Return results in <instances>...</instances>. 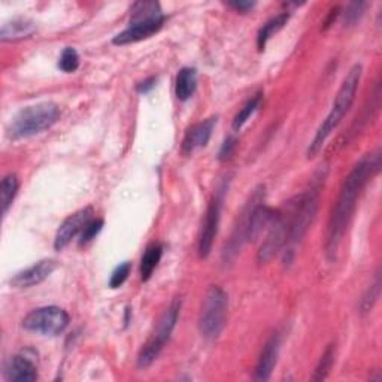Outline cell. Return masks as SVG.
Listing matches in <instances>:
<instances>
[{"label": "cell", "mask_w": 382, "mask_h": 382, "mask_svg": "<svg viewBox=\"0 0 382 382\" xmlns=\"http://www.w3.org/2000/svg\"><path fill=\"white\" fill-rule=\"evenodd\" d=\"M197 88V70L195 67H182L178 75H176L175 94L176 99L181 102H187L193 97Z\"/></svg>", "instance_id": "cell-16"}, {"label": "cell", "mask_w": 382, "mask_h": 382, "mask_svg": "<svg viewBox=\"0 0 382 382\" xmlns=\"http://www.w3.org/2000/svg\"><path fill=\"white\" fill-rule=\"evenodd\" d=\"M223 195L217 193L212 200L208 204V209L204 212L203 222H202V229L199 234V256L200 258L209 257L212 246L217 238L218 227H219V219H222V208H223Z\"/></svg>", "instance_id": "cell-9"}, {"label": "cell", "mask_w": 382, "mask_h": 382, "mask_svg": "<svg viewBox=\"0 0 382 382\" xmlns=\"http://www.w3.org/2000/svg\"><path fill=\"white\" fill-rule=\"evenodd\" d=\"M379 291H381V276H379V272L375 275V281L373 284L367 288L366 295L363 296L361 299V303H360V310L361 312H369L373 305L376 303L378 298H379Z\"/></svg>", "instance_id": "cell-23"}, {"label": "cell", "mask_w": 382, "mask_h": 382, "mask_svg": "<svg viewBox=\"0 0 382 382\" xmlns=\"http://www.w3.org/2000/svg\"><path fill=\"white\" fill-rule=\"evenodd\" d=\"M60 108L51 102L21 109L8 126V136L13 141L27 139L51 129L60 120Z\"/></svg>", "instance_id": "cell-4"}, {"label": "cell", "mask_w": 382, "mask_h": 382, "mask_svg": "<svg viewBox=\"0 0 382 382\" xmlns=\"http://www.w3.org/2000/svg\"><path fill=\"white\" fill-rule=\"evenodd\" d=\"M361 75H363V66L361 65H354L349 69L348 75L345 77V80L339 88V92H337V94L334 97V102H333L329 115L318 127L317 133L310 145V148H307V157L310 158L315 157L321 151L322 145L326 143V141L333 133L334 129L341 124V121L344 120V116L348 114L352 104H354L359 85L361 81Z\"/></svg>", "instance_id": "cell-2"}, {"label": "cell", "mask_w": 382, "mask_h": 382, "mask_svg": "<svg viewBox=\"0 0 382 382\" xmlns=\"http://www.w3.org/2000/svg\"><path fill=\"white\" fill-rule=\"evenodd\" d=\"M102 229H104V219H100V218L90 219V222H88L87 226L84 227V230L81 231L80 245H85L88 242H92L102 231Z\"/></svg>", "instance_id": "cell-25"}, {"label": "cell", "mask_w": 382, "mask_h": 382, "mask_svg": "<svg viewBox=\"0 0 382 382\" xmlns=\"http://www.w3.org/2000/svg\"><path fill=\"white\" fill-rule=\"evenodd\" d=\"M157 78L155 77H151V78H148V80H143V81H141L138 85H136V90H138V93H141V94H146V93H150L151 90H153V88L157 85Z\"/></svg>", "instance_id": "cell-29"}, {"label": "cell", "mask_w": 382, "mask_h": 382, "mask_svg": "<svg viewBox=\"0 0 382 382\" xmlns=\"http://www.w3.org/2000/svg\"><path fill=\"white\" fill-rule=\"evenodd\" d=\"M217 121H218V116H211V119L208 120L191 126L187 130V133L182 141V153L188 155L191 153H195L196 150L202 148V146H207L212 136V131L217 126Z\"/></svg>", "instance_id": "cell-12"}, {"label": "cell", "mask_w": 382, "mask_h": 382, "mask_svg": "<svg viewBox=\"0 0 382 382\" xmlns=\"http://www.w3.org/2000/svg\"><path fill=\"white\" fill-rule=\"evenodd\" d=\"M69 322L70 317L62 307L43 306L24 317L23 327L28 332L45 336H57L67 329Z\"/></svg>", "instance_id": "cell-7"}, {"label": "cell", "mask_w": 382, "mask_h": 382, "mask_svg": "<svg viewBox=\"0 0 382 382\" xmlns=\"http://www.w3.org/2000/svg\"><path fill=\"white\" fill-rule=\"evenodd\" d=\"M236 145H238V139L234 136H227L222 145V148H219V153H218V160L219 161H226L229 158H231L234 150H236Z\"/></svg>", "instance_id": "cell-27"}, {"label": "cell", "mask_w": 382, "mask_h": 382, "mask_svg": "<svg viewBox=\"0 0 382 382\" xmlns=\"http://www.w3.org/2000/svg\"><path fill=\"white\" fill-rule=\"evenodd\" d=\"M36 32V26L33 21L27 18H13L9 23H5L0 31V39L4 42L8 40H20L24 38H31Z\"/></svg>", "instance_id": "cell-15"}, {"label": "cell", "mask_w": 382, "mask_h": 382, "mask_svg": "<svg viewBox=\"0 0 382 382\" xmlns=\"http://www.w3.org/2000/svg\"><path fill=\"white\" fill-rule=\"evenodd\" d=\"M55 268H57V263L54 260L51 258L40 260L35 263L33 266L27 268L13 276L11 279V285L16 288H31V287L39 285L40 283H43L45 279H48L53 275Z\"/></svg>", "instance_id": "cell-11"}, {"label": "cell", "mask_w": 382, "mask_h": 382, "mask_svg": "<svg viewBox=\"0 0 382 382\" xmlns=\"http://www.w3.org/2000/svg\"><path fill=\"white\" fill-rule=\"evenodd\" d=\"M92 217H93L92 208H84L75 214L69 215L63 222V224L57 230L55 239H54V248L57 249V251H62L63 248H66L72 242V239L84 230L87 223L90 222V219H93Z\"/></svg>", "instance_id": "cell-10"}, {"label": "cell", "mask_w": 382, "mask_h": 382, "mask_svg": "<svg viewBox=\"0 0 382 382\" xmlns=\"http://www.w3.org/2000/svg\"><path fill=\"white\" fill-rule=\"evenodd\" d=\"M58 67L65 73H73L80 67V54L75 48L67 47L63 50L60 58H58Z\"/></svg>", "instance_id": "cell-22"}, {"label": "cell", "mask_w": 382, "mask_h": 382, "mask_svg": "<svg viewBox=\"0 0 382 382\" xmlns=\"http://www.w3.org/2000/svg\"><path fill=\"white\" fill-rule=\"evenodd\" d=\"M18 178L17 175L9 173L2 180V187H0V204H2V214L6 215L9 208L12 207V202L18 193Z\"/></svg>", "instance_id": "cell-19"}, {"label": "cell", "mask_w": 382, "mask_h": 382, "mask_svg": "<svg viewBox=\"0 0 382 382\" xmlns=\"http://www.w3.org/2000/svg\"><path fill=\"white\" fill-rule=\"evenodd\" d=\"M341 16V8L339 6H334L330 12H329V17L327 20L324 21V26H322V31H327V28L336 21V18Z\"/></svg>", "instance_id": "cell-30"}, {"label": "cell", "mask_w": 382, "mask_h": 382, "mask_svg": "<svg viewBox=\"0 0 382 382\" xmlns=\"http://www.w3.org/2000/svg\"><path fill=\"white\" fill-rule=\"evenodd\" d=\"M229 298L226 291L212 285L204 295L199 315V332L207 341H215L223 333L227 321Z\"/></svg>", "instance_id": "cell-5"}, {"label": "cell", "mask_w": 382, "mask_h": 382, "mask_svg": "<svg viewBox=\"0 0 382 382\" xmlns=\"http://www.w3.org/2000/svg\"><path fill=\"white\" fill-rule=\"evenodd\" d=\"M261 99H263V94L258 93L246 102L244 108L236 114V116H234L233 124H231L234 131H239L245 126V123L249 120V116H251L258 109V107L261 104Z\"/></svg>", "instance_id": "cell-21"}, {"label": "cell", "mask_w": 382, "mask_h": 382, "mask_svg": "<svg viewBox=\"0 0 382 382\" xmlns=\"http://www.w3.org/2000/svg\"><path fill=\"white\" fill-rule=\"evenodd\" d=\"M130 271H131V263H129V261H124L120 264V266H116L111 275L109 287L111 288H120L127 281Z\"/></svg>", "instance_id": "cell-26"}, {"label": "cell", "mask_w": 382, "mask_h": 382, "mask_svg": "<svg viewBox=\"0 0 382 382\" xmlns=\"http://www.w3.org/2000/svg\"><path fill=\"white\" fill-rule=\"evenodd\" d=\"M263 199H264V185H260L258 188H256L253 191V196L249 197V200L246 202L242 212L239 214L238 223H236V226H234L231 236H230L229 242L226 244V248L223 251L224 263H230L231 260H234V257L241 253L242 246L248 242L246 238H248L249 222H251V214L257 204L263 202Z\"/></svg>", "instance_id": "cell-8"}, {"label": "cell", "mask_w": 382, "mask_h": 382, "mask_svg": "<svg viewBox=\"0 0 382 382\" xmlns=\"http://www.w3.org/2000/svg\"><path fill=\"white\" fill-rule=\"evenodd\" d=\"M381 168V151L376 150L372 154L363 157L359 163L352 168L349 175L345 178L339 197L333 208L330 222L327 226L326 236V256L330 261L336 258L349 222L357 208V200L361 195L366 184L372 180Z\"/></svg>", "instance_id": "cell-1"}, {"label": "cell", "mask_w": 382, "mask_h": 382, "mask_svg": "<svg viewBox=\"0 0 382 382\" xmlns=\"http://www.w3.org/2000/svg\"><path fill=\"white\" fill-rule=\"evenodd\" d=\"M367 4L364 2H352L346 6V9L344 12H341V16L344 17V23L345 26H354L360 21V18L363 17L364 9H366Z\"/></svg>", "instance_id": "cell-24"}, {"label": "cell", "mask_w": 382, "mask_h": 382, "mask_svg": "<svg viewBox=\"0 0 382 382\" xmlns=\"http://www.w3.org/2000/svg\"><path fill=\"white\" fill-rule=\"evenodd\" d=\"M279 348H281V337H279V334H273L261 349V354L256 366V381H268L272 376V372L278 363Z\"/></svg>", "instance_id": "cell-14"}, {"label": "cell", "mask_w": 382, "mask_h": 382, "mask_svg": "<svg viewBox=\"0 0 382 382\" xmlns=\"http://www.w3.org/2000/svg\"><path fill=\"white\" fill-rule=\"evenodd\" d=\"M4 373L9 382H33L38 379V367L27 354H17L9 359Z\"/></svg>", "instance_id": "cell-13"}, {"label": "cell", "mask_w": 382, "mask_h": 382, "mask_svg": "<svg viewBox=\"0 0 382 382\" xmlns=\"http://www.w3.org/2000/svg\"><path fill=\"white\" fill-rule=\"evenodd\" d=\"M229 8H231V9H234V11H236V12H239V13H246V12H249V11H253L254 9V6H256V2H238V0H236V2H229V4H226Z\"/></svg>", "instance_id": "cell-28"}, {"label": "cell", "mask_w": 382, "mask_h": 382, "mask_svg": "<svg viewBox=\"0 0 382 382\" xmlns=\"http://www.w3.org/2000/svg\"><path fill=\"white\" fill-rule=\"evenodd\" d=\"M180 311H181V300L175 299L165 311V314L158 320L154 332L150 336V339L146 341V344L139 351L138 367H141V369L150 367L158 359L160 352L163 351L166 342L170 339V336L176 327Z\"/></svg>", "instance_id": "cell-6"}, {"label": "cell", "mask_w": 382, "mask_h": 382, "mask_svg": "<svg viewBox=\"0 0 382 382\" xmlns=\"http://www.w3.org/2000/svg\"><path fill=\"white\" fill-rule=\"evenodd\" d=\"M161 257H163V245L154 242L146 246L141 260V279L143 283L148 281L151 278L155 268L158 266Z\"/></svg>", "instance_id": "cell-17"}, {"label": "cell", "mask_w": 382, "mask_h": 382, "mask_svg": "<svg viewBox=\"0 0 382 382\" xmlns=\"http://www.w3.org/2000/svg\"><path fill=\"white\" fill-rule=\"evenodd\" d=\"M290 20V13L288 11L287 12H281L278 13L276 17L271 18L266 24H264L260 31H258V35H257V47H258V51H264V48H266L268 42L272 36H275V33H278L281 28L288 23Z\"/></svg>", "instance_id": "cell-18"}, {"label": "cell", "mask_w": 382, "mask_h": 382, "mask_svg": "<svg viewBox=\"0 0 382 382\" xmlns=\"http://www.w3.org/2000/svg\"><path fill=\"white\" fill-rule=\"evenodd\" d=\"M130 26L116 35L112 42L115 45H129L158 33L166 17L157 2H136L130 9Z\"/></svg>", "instance_id": "cell-3"}, {"label": "cell", "mask_w": 382, "mask_h": 382, "mask_svg": "<svg viewBox=\"0 0 382 382\" xmlns=\"http://www.w3.org/2000/svg\"><path fill=\"white\" fill-rule=\"evenodd\" d=\"M334 357H336V348H334V345H329L326 348V351L322 352V356L315 367L314 375L311 376V379L312 381H324L329 376L332 367L334 364Z\"/></svg>", "instance_id": "cell-20"}]
</instances>
